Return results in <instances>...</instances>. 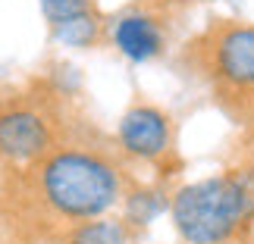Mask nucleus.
I'll return each mask as SVG.
<instances>
[{
	"label": "nucleus",
	"mask_w": 254,
	"mask_h": 244,
	"mask_svg": "<svg viewBox=\"0 0 254 244\" xmlns=\"http://www.w3.org/2000/svg\"><path fill=\"white\" fill-rule=\"evenodd\" d=\"M120 144L126 153L138 160H157L173 144L170 116L148 103H135L120 119Z\"/></svg>",
	"instance_id": "nucleus-5"
},
{
	"label": "nucleus",
	"mask_w": 254,
	"mask_h": 244,
	"mask_svg": "<svg viewBox=\"0 0 254 244\" xmlns=\"http://www.w3.org/2000/svg\"><path fill=\"white\" fill-rule=\"evenodd\" d=\"M163 210H167V200L154 191H141V194H132L129 197V219L138 222V226L151 222L154 216H160Z\"/></svg>",
	"instance_id": "nucleus-9"
},
{
	"label": "nucleus",
	"mask_w": 254,
	"mask_h": 244,
	"mask_svg": "<svg viewBox=\"0 0 254 244\" xmlns=\"http://www.w3.org/2000/svg\"><path fill=\"white\" fill-rule=\"evenodd\" d=\"M0 153L6 160L28 163L51 153V125L32 106H9L0 113Z\"/></svg>",
	"instance_id": "nucleus-4"
},
{
	"label": "nucleus",
	"mask_w": 254,
	"mask_h": 244,
	"mask_svg": "<svg viewBox=\"0 0 254 244\" xmlns=\"http://www.w3.org/2000/svg\"><path fill=\"white\" fill-rule=\"evenodd\" d=\"M41 13L51 25H57V22L72 19V16L91 13V0H41Z\"/></svg>",
	"instance_id": "nucleus-10"
},
{
	"label": "nucleus",
	"mask_w": 254,
	"mask_h": 244,
	"mask_svg": "<svg viewBox=\"0 0 254 244\" xmlns=\"http://www.w3.org/2000/svg\"><path fill=\"white\" fill-rule=\"evenodd\" d=\"M51 28H54V41L63 47H91L101 38V19L94 16V9L82 16H72L66 22H57Z\"/></svg>",
	"instance_id": "nucleus-7"
},
{
	"label": "nucleus",
	"mask_w": 254,
	"mask_h": 244,
	"mask_svg": "<svg viewBox=\"0 0 254 244\" xmlns=\"http://www.w3.org/2000/svg\"><path fill=\"white\" fill-rule=\"evenodd\" d=\"M113 44L132 63H144L163 50V32H160L157 19H151L144 13H129L113 25Z\"/></svg>",
	"instance_id": "nucleus-6"
},
{
	"label": "nucleus",
	"mask_w": 254,
	"mask_h": 244,
	"mask_svg": "<svg viewBox=\"0 0 254 244\" xmlns=\"http://www.w3.org/2000/svg\"><path fill=\"white\" fill-rule=\"evenodd\" d=\"M207 72L226 97H254V25L229 22L210 32Z\"/></svg>",
	"instance_id": "nucleus-3"
},
{
	"label": "nucleus",
	"mask_w": 254,
	"mask_h": 244,
	"mask_svg": "<svg viewBox=\"0 0 254 244\" xmlns=\"http://www.w3.org/2000/svg\"><path fill=\"white\" fill-rule=\"evenodd\" d=\"M170 213L185 244H232L254 226V163L182 185Z\"/></svg>",
	"instance_id": "nucleus-1"
},
{
	"label": "nucleus",
	"mask_w": 254,
	"mask_h": 244,
	"mask_svg": "<svg viewBox=\"0 0 254 244\" xmlns=\"http://www.w3.org/2000/svg\"><path fill=\"white\" fill-rule=\"evenodd\" d=\"M41 194L66 219H94L123 197L120 169L94 150H51L38 169Z\"/></svg>",
	"instance_id": "nucleus-2"
},
{
	"label": "nucleus",
	"mask_w": 254,
	"mask_h": 244,
	"mask_svg": "<svg viewBox=\"0 0 254 244\" xmlns=\"http://www.w3.org/2000/svg\"><path fill=\"white\" fill-rule=\"evenodd\" d=\"M66 244H129V232L120 219H91L82 222Z\"/></svg>",
	"instance_id": "nucleus-8"
}]
</instances>
